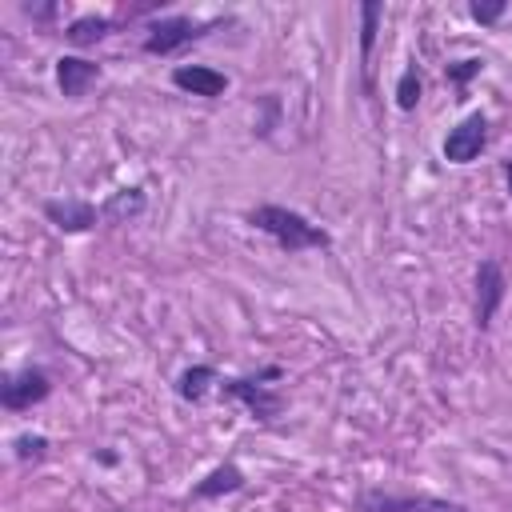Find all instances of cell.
I'll list each match as a JSON object with an SVG mask.
<instances>
[{"label":"cell","mask_w":512,"mask_h":512,"mask_svg":"<svg viewBox=\"0 0 512 512\" xmlns=\"http://www.w3.org/2000/svg\"><path fill=\"white\" fill-rule=\"evenodd\" d=\"M244 220H248L256 232L272 236V240H276L284 252L332 248L328 228L312 224L304 212H296V208H288V204H256V208H248V212H244Z\"/></svg>","instance_id":"6da1fadb"},{"label":"cell","mask_w":512,"mask_h":512,"mask_svg":"<svg viewBox=\"0 0 512 512\" xmlns=\"http://www.w3.org/2000/svg\"><path fill=\"white\" fill-rule=\"evenodd\" d=\"M276 380H284V368H280V364H264V368H256V372H248V376H228V380H220L216 392H220L224 400L244 404V412H248L252 420L272 424V420L284 412V392L272 388Z\"/></svg>","instance_id":"7a4b0ae2"},{"label":"cell","mask_w":512,"mask_h":512,"mask_svg":"<svg viewBox=\"0 0 512 512\" xmlns=\"http://www.w3.org/2000/svg\"><path fill=\"white\" fill-rule=\"evenodd\" d=\"M220 24H228V20H192V16H160V20H152L148 24V32H144V52L148 56H172V52H180V48H188L192 40H200V36H208L212 28H220Z\"/></svg>","instance_id":"3957f363"},{"label":"cell","mask_w":512,"mask_h":512,"mask_svg":"<svg viewBox=\"0 0 512 512\" xmlns=\"http://www.w3.org/2000/svg\"><path fill=\"white\" fill-rule=\"evenodd\" d=\"M356 512H468L456 500L428 496V492H388V488H364L356 496Z\"/></svg>","instance_id":"277c9868"},{"label":"cell","mask_w":512,"mask_h":512,"mask_svg":"<svg viewBox=\"0 0 512 512\" xmlns=\"http://www.w3.org/2000/svg\"><path fill=\"white\" fill-rule=\"evenodd\" d=\"M52 396V376L40 364H24L16 372H4L0 380V404L8 412H28Z\"/></svg>","instance_id":"5b68a950"},{"label":"cell","mask_w":512,"mask_h":512,"mask_svg":"<svg viewBox=\"0 0 512 512\" xmlns=\"http://www.w3.org/2000/svg\"><path fill=\"white\" fill-rule=\"evenodd\" d=\"M504 292H508V276H504V264L496 256H484L476 264V328L488 332L500 304H504Z\"/></svg>","instance_id":"8992f818"},{"label":"cell","mask_w":512,"mask_h":512,"mask_svg":"<svg viewBox=\"0 0 512 512\" xmlns=\"http://www.w3.org/2000/svg\"><path fill=\"white\" fill-rule=\"evenodd\" d=\"M484 148H488V116L484 112H468L444 136V160L448 164H472Z\"/></svg>","instance_id":"52a82bcc"},{"label":"cell","mask_w":512,"mask_h":512,"mask_svg":"<svg viewBox=\"0 0 512 512\" xmlns=\"http://www.w3.org/2000/svg\"><path fill=\"white\" fill-rule=\"evenodd\" d=\"M40 212H44V220H48L52 228H60V232H68V236L92 232L96 220H104L100 208H96L92 200H80V196H52V200L40 204Z\"/></svg>","instance_id":"ba28073f"},{"label":"cell","mask_w":512,"mask_h":512,"mask_svg":"<svg viewBox=\"0 0 512 512\" xmlns=\"http://www.w3.org/2000/svg\"><path fill=\"white\" fill-rule=\"evenodd\" d=\"M172 84H176L180 92H188V96L216 100V96L228 92L232 80H228L220 68H212V64H176V68H172Z\"/></svg>","instance_id":"9c48e42d"},{"label":"cell","mask_w":512,"mask_h":512,"mask_svg":"<svg viewBox=\"0 0 512 512\" xmlns=\"http://www.w3.org/2000/svg\"><path fill=\"white\" fill-rule=\"evenodd\" d=\"M100 80V64L96 60H88V56H72V52H64L60 60H56V84H60V96H68V100H80V96H88V88Z\"/></svg>","instance_id":"30bf717a"},{"label":"cell","mask_w":512,"mask_h":512,"mask_svg":"<svg viewBox=\"0 0 512 512\" xmlns=\"http://www.w3.org/2000/svg\"><path fill=\"white\" fill-rule=\"evenodd\" d=\"M244 484H248L244 468H240V464H232V460H224V464H216L208 476H200V480L192 484V500H220V496L240 492Z\"/></svg>","instance_id":"8fae6325"},{"label":"cell","mask_w":512,"mask_h":512,"mask_svg":"<svg viewBox=\"0 0 512 512\" xmlns=\"http://www.w3.org/2000/svg\"><path fill=\"white\" fill-rule=\"evenodd\" d=\"M144 208H148L144 188H140V184H128V188H116V192L100 204V216H104L108 224H128V220H140Z\"/></svg>","instance_id":"7c38bea8"},{"label":"cell","mask_w":512,"mask_h":512,"mask_svg":"<svg viewBox=\"0 0 512 512\" xmlns=\"http://www.w3.org/2000/svg\"><path fill=\"white\" fill-rule=\"evenodd\" d=\"M212 388H220L216 364H192V368H184V372L176 376V396H180L184 404H204Z\"/></svg>","instance_id":"4fadbf2b"},{"label":"cell","mask_w":512,"mask_h":512,"mask_svg":"<svg viewBox=\"0 0 512 512\" xmlns=\"http://www.w3.org/2000/svg\"><path fill=\"white\" fill-rule=\"evenodd\" d=\"M112 28H116V24H112L108 16L88 12V16H76V20L64 28V40H68L72 48H92V44H100V40H104Z\"/></svg>","instance_id":"5bb4252c"},{"label":"cell","mask_w":512,"mask_h":512,"mask_svg":"<svg viewBox=\"0 0 512 512\" xmlns=\"http://www.w3.org/2000/svg\"><path fill=\"white\" fill-rule=\"evenodd\" d=\"M380 16H384V4H376V0H364V4H360V64H364V72H368V60H372V44H376V24H380Z\"/></svg>","instance_id":"9a60e30c"},{"label":"cell","mask_w":512,"mask_h":512,"mask_svg":"<svg viewBox=\"0 0 512 512\" xmlns=\"http://www.w3.org/2000/svg\"><path fill=\"white\" fill-rule=\"evenodd\" d=\"M420 92H424V84H420V68L408 64V68L400 72V80H396V108H400V112H412V108L420 104Z\"/></svg>","instance_id":"2e32d148"},{"label":"cell","mask_w":512,"mask_h":512,"mask_svg":"<svg viewBox=\"0 0 512 512\" xmlns=\"http://www.w3.org/2000/svg\"><path fill=\"white\" fill-rule=\"evenodd\" d=\"M12 456H16L20 464H40V460L48 456V436H44V432H20V436L12 440Z\"/></svg>","instance_id":"e0dca14e"},{"label":"cell","mask_w":512,"mask_h":512,"mask_svg":"<svg viewBox=\"0 0 512 512\" xmlns=\"http://www.w3.org/2000/svg\"><path fill=\"white\" fill-rule=\"evenodd\" d=\"M480 72H484V60H480V56H468V60H456V64H448V68H444V76L456 84V92H464V88H468V80H472V76H480Z\"/></svg>","instance_id":"ac0fdd59"},{"label":"cell","mask_w":512,"mask_h":512,"mask_svg":"<svg viewBox=\"0 0 512 512\" xmlns=\"http://www.w3.org/2000/svg\"><path fill=\"white\" fill-rule=\"evenodd\" d=\"M468 12H472L476 24H496V20L508 12V4H504V0H488V4H484V0H472Z\"/></svg>","instance_id":"d6986e66"},{"label":"cell","mask_w":512,"mask_h":512,"mask_svg":"<svg viewBox=\"0 0 512 512\" xmlns=\"http://www.w3.org/2000/svg\"><path fill=\"white\" fill-rule=\"evenodd\" d=\"M20 8H24V16H32V20H40V24L56 16V4H20Z\"/></svg>","instance_id":"ffe728a7"},{"label":"cell","mask_w":512,"mask_h":512,"mask_svg":"<svg viewBox=\"0 0 512 512\" xmlns=\"http://www.w3.org/2000/svg\"><path fill=\"white\" fill-rule=\"evenodd\" d=\"M504 180H508V196H512V156L504 160Z\"/></svg>","instance_id":"44dd1931"}]
</instances>
